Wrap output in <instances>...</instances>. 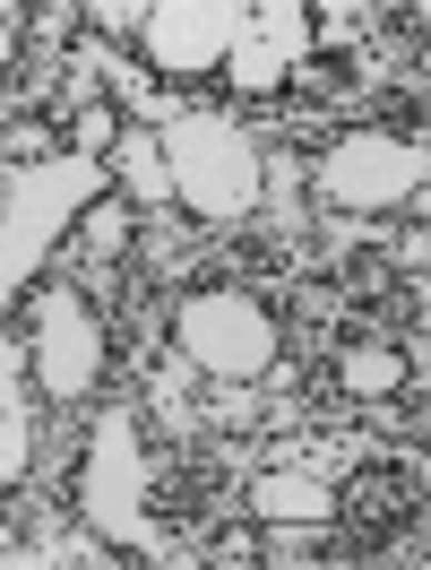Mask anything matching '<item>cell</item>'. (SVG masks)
Returning a JSON list of instances; mask_svg holds the SVG:
<instances>
[{
	"mask_svg": "<svg viewBox=\"0 0 431 570\" xmlns=\"http://www.w3.org/2000/svg\"><path fill=\"white\" fill-rule=\"evenodd\" d=\"M121 147V181H130V199L139 208H156V199H173V181H164V147H156V130H130Z\"/></svg>",
	"mask_w": 431,
	"mask_h": 570,
	"instance_id": "10",
	"label": "cell"
},
{
	"mask_svg": "<svg viewBox=\"0 0 431 570\" xmlns=\"http://www.w3.org/2000/svg\"><path fill=\"white\" fill-rule=\"evenodd\" d=\"M173 337H181V355L199 363L208 381H259V372L277 363V321H268V303L233 294V285L181 294Z\"/></svg>",
	"mask_w": 431,
	"mask_h": 570,
	"instance_id": "4",
	"label": "cell"
},
{
	"mask_svg": "<svg viewBox=\"0 0 431 570\" xmlns=\"http://www.w3.org/2000/svg\"><path fill=\"white\" fill-rule=\"evenodd\" d=\"M36 466V424H27V406H0V484H18Z\"/></svg>",
	"mask_w": 431,
	"mask_h": 570,
	"instance_id": "12",
	"label": "cell"
},
{
	"mask_svg": "<svg viewBox=\"0 0 431 570\" xmlns=\"http://www.w3.org/2000/svg\"><path fill=\"white\" fill-rule=\"evenodd\" d=\"M78 225H87V250H121V234H130V199H96V208L78 216Z\"/></svg>",
	"mask_w": 431,
	"mask_h": 570,
	"instance_id": "13",
	"label": "cell"
},
{
	"mask_svg": "<svg viewBox=\"0 0 431 570\" xmlns=\"http://www.w3.org/2000/svg\"><path fill=\"white\" fill-rule=\"evenodd\" d=\"M251 510L268 528H328V519H337V493H328L320 475H277V466H268L251 484Z\"/></svg>",
	"mask_w": 431,
	"mask_h": 570,
	"instance_id": "8",
	"label": "cell"
},
{
	"mask_svg": "<svg viewBox=\"0 0 431 570\" xmlns=\"http://www.w3.org/2000/svg\"><path fill=\"white\" fill-rule=\"evenodd\" d=\"M18 363H27V346L0 337V406H18Z\"/></svg>",
	"mask_w": 431,
	"mask_h": 570,
	"instance_id": "15",
	"label": "cell"
},
{
	"mask_svg": "<svg viewBox=\"0 0 431 570\" xmlns=\"http://www.w3.org/2000/svg\"><path fill=\"white\" fill-rule=\"evenodd\" d=\"M431 181V147L405 130H345L320 156V190L337 208H397Z\"/></svg>",
	"mask_w": 431,
	"mask_h": 570,
	"instance_id": "6",
	"label": "cell"
},
{
	"mask_svg": "<svg viewBox=\"0 0 431 570\" xmlns=\"http://www.w3.org/2000/svg\"><path fill=\"white\" fill-rule=\"evenodd\" d=\"M337 381L354 397H389L397 381H405V355H397V346H345V355H337Z\"/></svg>",
	"mask_w": 431,
	"mask_h": 570,
	"instance_id": "11",
	"label": "cell"
},
{
	"mask_svg": "<svg viewBox=\"0 0 431 570\" xmlns=\"http://www.w3.org/2000/svg\"><path fill=\"white\" fill-rule=\"evenodd\" d=\"M27 363H36V390L52 406L96 397V381H104V312L78 285H43L36 312H27Z\"/></svg>",
	"mask_w": 431,
	"mask_h": 570,
	"instance_id": "3",
	"label": "cell"
},
{
	"mask_svg": "<svg viewBox=\"0 0 431 570\" xmlns=\"http://www.w3.org/2000/svg\"><path fill=\"white\" fill-rule=\"evenodd\" d=\"M112 139H121V121H112L104 105H87V112H78V156H104Z\"/></svg>",
	"mask_w": 431,
	"mask_h": 570,
	"instance_id": "14",
	"label": "cell"
},
{
	"mask_svg": "<svg viewBox=\"0 0 431 570\" xmlns=\"http://www.w3.org/2000/svg\"><path fill=\"white\" fill-rule=\"evenodd\" d=\"M96 70L121 87V105L139 112L156 147H164V181H173V199L190 216H208V225H233V216L259 208V190H268V165H259V139L233 121V112L216 105H181V96H156L139 87V70L121 61V52H96Z\"/></svg>",
	"mask_w": 431,
	"mask_h": 570,
	"instance_id": "1",
	"label": "cell"
},
{
	"mask_svg": "<svg viewBox=\"0 0 431 570\" xmlns=\"http://www.w3.org/2000/svg\"><path fill=\"white\" fill-rule=\"evenodd\" d=\"M242 27H251L242 0H164V9L139 18V52L164 78H208V70H224V52L242 43Z\"/></svg>",
	"mask_w": 431,
	"mask_h": 570,
	"instance_id": "7",
	"label": "cell"
},
{
	"mask_svg": "<svg viewBox=\"0 0 431 570\" xmlns=\"http://www.w3.org/2000/svg\"><path fill=\"white\" fill-rule=\"evenodd\" d=\"M96 199H112L104 156H18V165H0V303H18V285H36L43 250Z\"/></svg>",
	"mask_w": 431,
	"mask_h": 570,
	"instance_id": "2",
	"label": "cell"
},
{
	"mask_svg": "<svg viewBox=\"0 0 431 570\" xmlns=\"http://www.w3.org/2000/svg\"><path fill=\"white\" fill-rule=\"evenodd\" d=\"M224 78H233L242 96H277V87L293 78V52H277V43L259 36V9H251V27H242V43L224 52Z\"/></svg>",
	"mask_w": 431,
	"mask_h": 570,
	"instance_id": "9",
	"label": "cell"
},
{
	"mask_svg": "<svg viewBox=\"0 0 431 570\" xmlns=\"http://www.w3.org/2000/svg\"><path fill=\"white\" fill-rule=\"evenodd\" d=\"M78 510L104 544H139L147 535V450H139V415L112 406L96 441H87V466H78Z\"/></svg>",
	"mask_w": 431,
	"mask_h": 570,
	"instance_id": "5",
	"label": "cell"
}]
</instances>
